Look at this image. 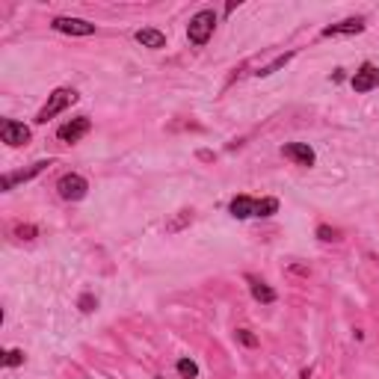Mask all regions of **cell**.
<instances>
[{"label":"cell","instance_id":"cell-12","mask_svg":"<svg viewBox=\"0 0 379 379\" xmlns=\"http://www.w3.org/2000/svg\"><path fill=\"white\" fill-rule=\"evenodd\" d=\"M137 42H140L142 47H152V51H157V47H166V36H163L160 30H154V27L137 30Z\"/></svg>","mask_w":379,"mask_h":379},{"label":"cell","instance_id":"cell-9","mask_svg":"<svg viewBox=\"0 0 379 379\" xmlns=\"http://www.w3.org/2000/svg\"><path fill=\"white\" fill-rule=\"evenodd\" d=\"M356 33H365V21L361 18H347V21L329 24V27H323L320 36L329 39V36H356Z\"/></svg>","mask_w":379,"mask_h":379},{"label":"cell","instance_id":"cell-15","mask_svg":"<svg viewBox=\"0 0 379 379\" xmlns=\"http://www.w3.org/2000/svg\"><path fill=\"white\" fill-rule=\"evenodd\" d=\"M178 373L184 376V379H196V376H199V368H196V361L181 358V361H178Z\"/></svg>","mask_w":379,"mask_h":379},{"label":"cell","instance_id":"cell-16","mask_svg":"<svg viewBox=\"0 0 379 379\" xmlns=\"http://www.w3.org/2000/svg\"><path fill=\"white\" fill-rule=\"evenodd\" d=\"M317 237H320V240H341V232H338V228L320 225V228H317Z\"/></svg>","mask_w":379,"mask_h":379},{"label":"cell","instance_id":"cell-17","mask_svg":"<svg viewBox=\"0 0 379 379\" xmlns=\"http://www.w3.org/2000/svg\"><path fill=\"white\" fill-rule=\"evenodd\" d=\"M21 361H24V353L21 350H9L6 358H4V365L6 368H15V365H21Z\"/></svg>","mask_w":379,"mask_h":379},{"label":"cell","instance_id":"cell-1","mask_svg":"<svg viewBox=\"0 0 379 379\" xmlns=\"http://www.w3.org/2000/svg\"><path fill=\"white\" fill-rule=\"evenodd\" d=\"M74 101H77V92H74V89H69V86H62V89L51 92V95H47V104L39 110L36 122H39V125H47V122H51L54 116H60L62 110H69Z\"/></svg>","mask_w":379,"mask_h":379},{"label":"cell","instance_id":"cell-6","mask_svg":"<svg viewBox=\"0 0 379 379\" xmlns=\"http://www.w3.org/2000/svg\"><path fill=\"white\" fill-rule=\"evenodd\" d=\"M89 128H92V122H89L86 116H77V119H72V122H65V125L57 130V137H60L62 142H77V140H84V137L89 134Z\"/></svg>","mask_w":379,"mask_h":379},{"label":"cell","instance_id":"cell-7","mask_svg":"<svg viewBox=\"0 0 379 379\" xmlns=\"http://www.w3.org/2000/svg\"><path fill=\"white\" fill-rule=\"evenodd\" d=\"M282 154L288 160H293L296 166H315V148L305 145V142H288L282 148Z\"/></svg>","mask_w":379,"mask_h":379},{"label":"cell","instance_id":"cell-11","mask_svg":"<svg viewBox=\"0 0 379 379\" xmlns=\"http://www.w3.org/2000/svg\"><path fill=\"white\" fill-rule=\"evenodd\" d=\"M255 202L258 199H249V196H237V199L228 205V210H232L234 220H249V217H255Z\"/></svg>","mask_w":379,"mask_h":379},{"label":"cell","instance_id":"cell-18","mask_svg":"<svg viewBox=\"0 0 379 379\" xmlns=\"http://www.w3.org/2000/svg\"><path fill=\"white\" fill-rule=\"evenodd\" d=\"M237 338L246 344V347H258V338L249 332V329H237Z\"/></svg>","mask_w":379,"mask_h":379},{"label":"cell","instance_id":"cell-4","mask_svg":"<svg viewBox=\"0 0 379 379\" xmlns=\"http://www.w3.org/2000/svg\"><path fill=\"white\" fill-rule=\"evenodd\" d=\"M0 137H4L6 145L18 148V145H27L30 142V128L21 125V122H12V119H4L0 122Z\"/></svg>","mask_w":379,"mask_h":379},{"label":"cell","instance_id":"cell-19","mask_svg":"<svg viewBox=\"0 0 379 379\" xmlns=\"http://www.w3.org/2000/svg\"><path fill=\"white\" fill-rule=\"evenodd\" d=\"M15 234H18L21 240H33V237H36V228H33V225H18V228H15Z\"/></svg>","mask_w":379,"mask_h":379},{"label":"cell","instance_id":"cell-5","mask_svg":"<svg viewBox=\"0 0 379 379\" xmlns=\"http://www.w3.org/2000/svg\"><path fill=\"white\" fill-rule=\"evenodd\" d=\"M51 27L57 33H65V36H92L95 33V24H89L84 18H62V15L51 21Z\"/></svg>","mask_w":379,"mask_h":379},{"label":"cell","instance_id":"cell-8","mask_svg":"<svg viewBox=\"0 0 379 379\" xmlns=\"http://www.w3.org/2000/svg\"><path fill=\"white\" fill-rule=\"evenodd\" d=\"M379 86V69L373 62H365L361 69L356 72V77H353V89L356 92H370V89H376Z\"/></svg>","mask_w":379,"mask_h":379},{"label":"cell","instance_id":"cell-13","mask_svg":"<svg viewBox=\"0 0 379 379\" xmlns=\"http://www.w3.org/2000/svg\"><path fill=\"white\" fill-rule=\"evenodd\" d=\"M246 282H249V290L258 302H276V290L267 285V282H261V278L255 276H246Z\"/></svg>","mask_w":379,"mask_h":379},{"label":"cell","instance_id":"cell-3","mask_svg":"<svg viewBox=\"0 0 379 379\" xmlns=\"http://www.w3.org/2000/svg\"><path fill=\"white\" fill-rule=\"evenodd\" d=\"M57 190H60V196L65 202H80L86 196V190H89V184H86V178L84 175H62L60 181H57Z\"/></svg>","mask_w":379,"mask_h":379},{"label":"cell","instance_id":"cell-20","mask_svg":"<svg viewBox=\"0 0 379 379\" xmlns=\"http://www.w3.org/2000/svg\"><path fill=\"white\" fill-rule=\"evenodd\" d=\"M80 308H84V311H92V308H95V300H92L89 293H86V296H80Z\"/></svg>","mask_w":379,"mask_h":379},{"label":"cell","instance_id":"cell-14","mask_svg":"<svg viewBox=\"0 0 379 379\" xmlns=\"http://www.w3.org/2000/svg\"><path fill=\"white\" fill-rule=\"evenodd\" d=\"M190 222H193V210H178V217L166 222V232L175 234V232H181V228L190 225Z\"/></svg>","mask_w":379,"mask_h":379},{"label":"cell","instance_id":"cell-10","mask_svg":"<svg viewBox=\"0 0 379 379\" xmlns=\"http://www.w3.org/2000/svg\"><path fill=\"white\" fill-rule=\"evenodd\" d=\"M51 163L47 160H39V163H33V166H27V169H21V172H9V175H4V181H0V187L4 190H12L18 181H30V178H36L39 172H45Z\"/></svg>","mask_w":379,"mask_h":379},{"label":"cell","instance_id":"cell-2","mask_svg":"<svg viewBox=\"0 0 379 379\" xmlns=\"http://www.w3.org/2000/svg\"><path fill=\"white\" fill-rule=\"evenodd\" d=\"M213 27H217V15L210 9H202L196 12L190 18V27H187V36L193 45H208V39L213 36Z\"/></svg>","mask_w":379,"mask_h":379}]
</instances>
